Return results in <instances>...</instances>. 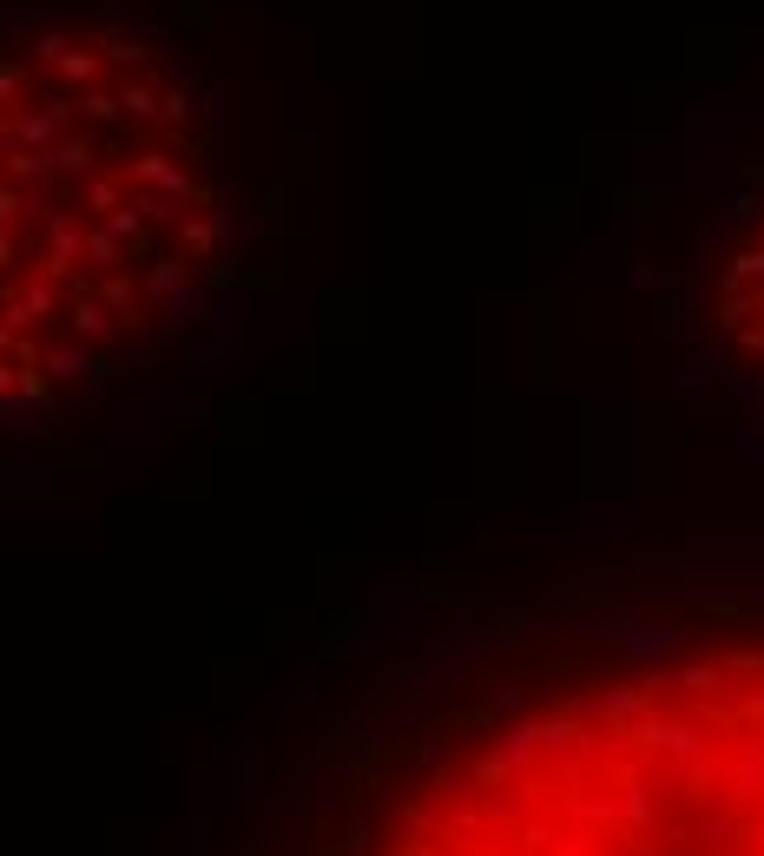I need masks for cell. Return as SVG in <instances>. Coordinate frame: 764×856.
<instances>
[{
	"label": "cell",
	"mask_w": 764,
	"mask_h": 856,
	"mask_svg": "<svg viewBox=\"0 0 764 856\" xmlns=\"http://www.w3.org/2000/svg\"><path fill=\"white\" fill-rule=\"evenodd\" d=\"M718 330L732 343L738 369L764 389V211L745 224V238L725 257V277H718Z\"/></svg>",
	"instance_id": "cell-2"
},
{
	"label": "cell",
	"mask_w": 764,
	"mask_h": 856,
	"mask_svg": "<svg viewBox=\"0 0 764 856\" xmlns=\"http://www.w3.org/2000/svg\"><path fill=\"white\" fill-rule=\"evenodd\" d=\"M396 856H764V652L534 712L435 784Z\"/></svg>",
	"instance_id": "cell-1"
}]
</instances>
